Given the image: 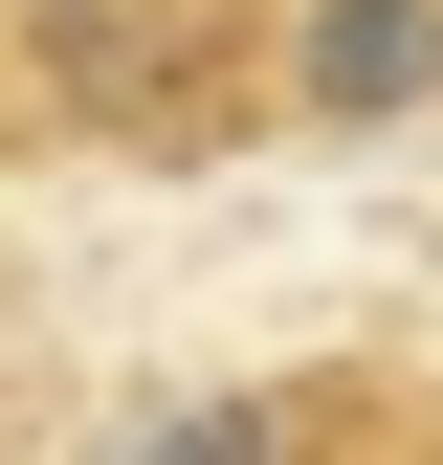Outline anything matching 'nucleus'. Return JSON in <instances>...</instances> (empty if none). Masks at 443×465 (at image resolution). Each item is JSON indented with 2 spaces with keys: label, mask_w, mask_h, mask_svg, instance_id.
Here are the masks:
<instances>
[{
  "label": "nucleus",
  "mask_w": 443,
  "mask_h": 465,
  "mask_svg": "<svg viewBox=\"0 0 443 465\" xmlns=\"http://www.w3.org/2000/svg\"><path fill=\"white\" fill-rule=\"evenodd\" d=\"M266 23H289V0H0L23 89L67 111L89 155H222L266 111Z\"/></svg>",
  "instance_id": "obj_1"
},
{
  "label": "nucleus",
  "mask_w": 443,
  "mask_h": 465,
  "mask_svg": "<svg viewBox=\"0 0 443 465\" xmlns=\"http://www.w3.org/2000/svg\"><path fill=\"white\" fill-rule=\"evenodd\" d=\"M266 111L289 134H399V111H443V0H289L266 23Z\"/></svg>",
  "instance_id": "obj_2"
},
{
  "label": "nucleus",
  "mask_w": 443,
  "mask_h": 465,
  "mask_svg": "<svg viewBox=\"0 0 443 465\" xmlns=\"http://www.w3.org/2000/svg\"><path fill=\"white\" fill-rule=\"evenodd\" d=\"M332 443H355V399H310V377L266 399V377H244V399H178V421H133L111 465H332Z\"/></svg>",
  "instance_id": "obj_3"
}]
</instances>
